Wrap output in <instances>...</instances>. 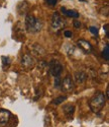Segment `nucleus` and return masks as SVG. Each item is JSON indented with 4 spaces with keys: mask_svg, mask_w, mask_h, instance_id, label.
<instances>
[{
    "mask_svg": "<svg viewBox=\"0 0 109 127\" xmlns=\"http://www.w3.org/2000/svg\"><path fill=\"white\" fill-rule=\"evenodd\" d=\"M106 103V96L102 92H98L96 93L93 98L89 102V107L93 113H99L105 106Z\"/></svg>",
    "mask_w": 109,
    "mask_h": 127,
    "instance_id": "obj_1",
    "label": "nucleus"
},
{
    "mask_svg": "<svg viewBox=\"0 0 109 127\" xmlns=\"http://www.w3.org/2000/svg\"><path fill=\"white\" fill-rule=\"evenodd\" d=\"M25 27L28 33L36 34L42 29V22L31 14H27L25 18Z\"/></svg>",
    "mask_w": 109,
    "mask_h": 127,
    "instance_id": "obj_2",
    "label": "nucleus"
},
{
    "mask_svg": "<svg viewBox=\"0 0 109 127\" xmlns=\"http://www.w3.org/2000/svg\"><path fill=\"white\" fill-rule=\"evenodd\" d=\"M48 66H49L50 73H51L53 76H54V77L60 76L61 73L63 72V65L61 64V63L58 60H52L49 63Z\"/></svg>",
    "mask_w": 109,
    "mask_h": 127,
    "instance_id": "obj_3",
    "label": "nucleus"
},
{
    "mask_svg": "<svg viewBox=\"0 0 109 127\" xmlns=\"http://www.w3.org/2000/svg\"><path fill=\"white\" fill-rule=\"evenodd\" d=\"M60 88L64 93H71L75 89V82L70 75H67L63 80H61Z\"/></svg>",
    "mask_w": 109,
    "mask_h": 127,
    "instance_id": "obj_4",
    "label": "nucleus"
},
{
    "mask_svg": "<svg viewBox=\"0 0 109 127\" xmlns=\"http://www.w3.org/2000/svg\"><path fill=\"white\" fill-rule=\"evenodd\" d=\"M65 26H66V20H65L58 12L54 13L53 14V17H52V27L57 30V31H60L62 30Z\"/></svg>",
    "mask_w": 109,
    "mask_h": 127,
    "instance_id": "obj_5",
    "label": "nucleus"
},
{
    "mask_svg": "<svg viewBox=\"0 0 109 127\" xmlns=\"http://www.w3.org/2000/svg\"><path fill=\"white\" fill-rule=\"evenodd\" d=\"M21 66L25 69H31L35 66V60L30 54H24L21 57Z\"/></svg>",
    "mask_w": 109,
    "mask_h": 127,
    "instance_id": "obj_6",
    "label": "nucleus"
},
{
    "mask_svg": "<svg viewBox=\"0 0 109 127\" xmlns=\"http://www.w3.org/2000/svg\"><path fill=\"white\" fill-rule=\"evenodd\" d=\"M11 114L5 109H0V127H5L9 122Z\"/></svg>",
    "mask_w": 109,
    "mask_h": 127,
    "instance_id": "obj_7",
    "label": "nucleus"
},
{
    "mask_svg": "<svg viewBox=\"0 0 109 127\" xmlns=\"http://www.w3.org/2000/svg\"><path fill=\"white\" fill-rule=\"evenodd\" d=\"M77 45H78V47H79L83 52L87 53V54H89V53H91V52L93 51V47H92V45L89 43L88 41H86V40H83V39L78 40Z\"/></svg>",
    "mask_w": 109,
    "mask_h": 127,
    "instance_id": "obj_8",
    "label": "nucleus"
},
{
    "mask_svg": "<svg viewBox=\"0 0 109 127\" xmlns=\"http://www.w3.org/2000/svg\"><path fill=\"white\" fill-rule=\"evenodd\" d=\"M61 11L66 15V16H69V17H73V18H78L79 16V13L77 11H75V10H68L66 9L65 7H62L61 8Z\"/></svg>",
    "mask_w": 109,
    "mask_h": 127,
    "instance_id": "obj_9",
    "label": "nucleus"
},
{
    "mask_svg": "<svg viewBox=\"0 0 109 127\" xmlns=\"http://www.w3.org/2000/svg\"><path fill=\"white\" fill-rule=\"evenodd\" d=\"M75 79L78 83H83L87 79V74L83 71H78L75 74Z\"/></svg>",
    "mask_w": 109,
    "mask_h": 127,
    "instance_id": "obj_10",
    "label": "nucleus"
},
{
    "mask_svg": "<svg viewBox=\"0 0 109 127\" xmlns=\"http://www.w3.org/2000/svg\"><path fill=\"white\" fill-rule=\"evenodd\" d=\"M74 110H75V108H74L73 105H67V106H65V107H64L65 113L68 114V115L73 114V113H74Z\"/></svg>",
    "mask_w": 109,
    "mask_h": 127,
    "instance_id": "obj_11",
    "label": "nucleus"
},
{
    "mask_svg": "<svg viewBox=\"0 0 109 127\" xmlns=\"http://www.w3.org/2000/svg\"><path fill=\"white\" fill-rule=\"evenodd\" d=\"M102 57H103L106 61H108V59H109V49H108V44L105 45V48H104V50H103V52H102Z\"/></svg>",
    "mask_w": 109,
    "mask_h": 127,
    "instance_id": "obj_12",
    "label": "nucleus"
},
{
    "mask_svg": "<svg viewBox=\"0 0 109 127\" xmlns=\"http://www.w3.org/2000/svg\"><path fill=\"white\" fill-rule=\"evenodd\" d=\"M65 100H66V97H65V96L63 97V96H62V97H59V98L56 99V100H54V101H53V104H54V105H59V104L63 103Z\"/></svg>",
    "mask_w": 109,
    "mask_h": 127,
    "instance_id": "obj_13",
    "label": "nucleus"
},
{
    "mask_svg": "<svg viewBox=\"0 0 109 127\" xmlns=\"http://www.w3.org/2000/svg\"><path fill=\"white\" fill-rule=\"evenodd\" d=\"M2 60H3V65L8 67L9 64H10V59L7 58V57H5V56H3V57H2Z\"/></svg>",
    "mask_w": 109,
    "mask_h": 127,
    "instance_id": "obj_14",
    "label": "nucleus"
},
{
    "mask_svg": "<svg viewBox=\"0 0 109 127\" xmlns=\"http://www.w3.org/2000/svg\"><path fill=\"white\" fill-rule=\"evenodd\" d=\"M89 31L91 32V33H92L94 36H98V30H97L95 27H90V28H89Z\"/></svg>",
    "mask_w": 109,
    "mask_h": 127,
    "instance_id": "obj_15",
    "label": "nucleus"
},
{
    "mask_svg": "<svg viewBox=\"0 0 109 127\" xmlns=\"http://www.w3.org/2000/svg\"><path fill=\"white\" fill-rule=\"evenodd\" d=\"M60 86H61V79H60V76H57L56 80H54V87L60 88Z\"/></svg>",
    "mask_w": 109,
    "mask_h": 127,
    "instance_id": "obj_16",
    "label": "nucleus"
},
{
    "mask_svg": "<svg viewBox=\"0 0 109 127\" xmlns=\"http://www.w3.org/2000/svg\"><path fill=\"white\" fill-rule=\"evenodd\" d=\"M46 2H47L49 5H51V6H54V5H56V4H57L58 0H46Z\"/></svg>",
    "mask_w": 109,
    "mask_h": 127,
    "instance_id": "obj_17",
    "label": "nucleus"
},
{
    "mask_svg": "<svg viewBox=\"0 0 109 127\" xmlns=\"http://www.w3.org/2000/svg\"><path fill=\"white\" fill-rule=\"evenodd\" d=\"M38 64H40V66H38V67H40V68H45V67L48 65V63H47L46 61H39Z\"/></svg>",
    "mask_w": 109,
    "mask_h": 127,
    "instance_id": "obj_18",
    "label": "nucleus"
},
{
    "mask_svg": "<svg viewBox=\"0 0 109 127\" xmlns=\"http://www.w3.org/2000/svg\"><path fill=\"white\" fill-rule=\"evenodd\" d=\"M64 35H65V37H67V38H71V37L73 36L72 32H70V31H66V32L64 33Z\"/></svg>",
    "mask_w": 109,
    "mask_h": 127,
    "instance_id": "obj_19",
    "label": "nucleus"
},
{
    "mask_svg": "<svg viewBox=\"0 0 109 127\" xmlns=\"http://www.w3.org/2000/svg\"><path fill=\"white\" fill-rule=\"evenodd\" d=\"M74 26H75V28L79 29V28L81 27V23H80V22H78V20H75V22H74Z\"/></svg>",
    "mask_w": 109,
    "mask_h": 127,
    "instance_id": "obj_20",
    "label": "nucleus"
},
{
    "mask_svg": "<svg viewBox=\"0 0 109 127\" xmlns=\"http://www.w3.org/2000/svg\"><path fill=\"white\" fill-rule=\"evenodd\" d=\"M105 32H106V36L108 37V26L107 25L105 26Z\"/></svg>",
    "mask_w": 109,
    "mask_h": 127,
    "instance_id": "obj_21",
    "label": "nucleus"
}]
</instances>
